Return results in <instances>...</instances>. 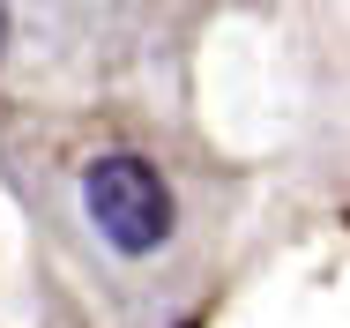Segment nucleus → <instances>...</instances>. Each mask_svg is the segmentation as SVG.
Wrapping results in <instances>:
<instances>
[{
    "label": "nucleus",
    "mask_w": 350,
    "mask_h": 328,
    "mask_svg": "<svg viewBox=\"0 0 350 328\" xmlns=\"http://www.w3.org/2000/svg\"><path fill=\"white\" fill-rule=\"evenodd\" d=\"M82 209L97 224V239L112 254H127V262L157 254L172 239V224H179V201L164 187V172L149 157H135V149H112V157H97L82 172Z\"/></svg>",
    "instance_id": "f257e3e1"
},
{
    "label": "nucleus",
    "mask_w": 350,
    "mask_h": 328,
    "mask_svg": "<svg viewBox=\"0 0 350 328\" xmlns=\"http://www.w3.org/2000/svg\"><path fill=\"white\" fill-rule=\"evenodd\" d=\"M0 53H8V0H0Z\"/></svg>",
    "instance_id": "f03ea898"
}]
</instances>
